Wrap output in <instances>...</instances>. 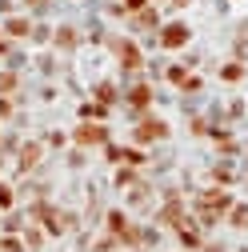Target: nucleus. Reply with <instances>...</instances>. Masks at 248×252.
<instances>
[{"label":"nucleus","instance_id":"nucleus-4","mask_svg":"<svg viewBox=\"0 0 248 252\" xmlns=\"http://www.w3.org/2000/svg\"><path fill=\"white\" fill-rule=\"evenodd\" d=\"M232 224H240V228H248V208H244V204H240V208L232 212Z\"/></svg>","mask_w":248,"mask_h":252},{"label":"nucleus","instance_id":"nucleus-1","mask_svg":"<svg viewBox=\"0 0 248 252\" xmlns=\"http://www.w3.org/2000/svg\"><path fill=\"white\" fill-rule=\"evenodd\" d=\"M228 204H232V200H228V192H204V196H200V220H204V224L220 220Z\"/></svg>","mask_w":248,"mask_h":252},{"label":"nucleus","instance_id":"nucleus-5","mask_svg":"<svg viewBox=\"0 0 248 252\" xmlns=\"http://www.w3.org/2000/svg\"><path fill=\"white\" fill-rule=\"evenodd\" d=\"M124 64H140V60H136V48H132V44H124Z\"/></svg>","mask_w":248,"mask_h":252},{"label":"nucleus","instance_id":"nucleus-6","mask_svg":"<svg viewBox=\"0 0 248 252\" xmlns=\"http://www.w3.org/2000/svg\"><path fill=\"white\" fill-rule=\"evenodd\" d=\"M140 4H144V0H128V8H140Z\"/></svg>","mask_w":248,"mask_h":252},{"label":"nucleus","instance_id":"nucleus-2","mask_svg":"<svg viewBox=\"0 0 248 252\" xmlns=\"http://www.w3.org/2000/svg\"><path fill=\"white\" fill-rule=\"evenodd\" d=\"M160 44H164V48H180V44H188V28H184V24H168L164 32H160Z\"/></svg>","mask_w":248,"mask_h":252},{"label":"nucleus","instance_id":"nucleus-3","mask_svg":"<svg viewBox=\"0 0 248 252\" xmlns=\"http://www.w3.org/2000/svg\"><path fill=\"white\" fill-rule=\"evenodd\" d=\"M164 132H168V128H164L160 120H148L144 128H140V140H156V136H164Z\"/></svg>","mask_w":248,"mask_h":252}]
</instances>
